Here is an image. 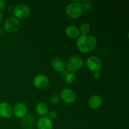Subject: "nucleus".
<instances>
[{"mask_svg":"<svg viewBox=\"0 0 129 129\" xmlns=\"http://www.w3.org/2000/svg\"><path fill=\"white\" fill-rule=\"evenodd\" d=\"M76 44L78 49L81 52H89L96 47L97 40L93 35H82L78 37Z\"/></svg>","mask_w":129,"mask_h":129,"instance_id":"nucleus-1","label":"nucleus"},{"mask_svg":"<svg viewBox=\"0 0 129 129\" xmlns=\"http://www.w3.org/2000/svg\"><path fill=\"white\" fill-rule=\"evenodd\" d=\"M83 62V59L81 57L74 55L68 58L66 64V67L68 68V70L69 72L74 73L82 68Z\"/></svg>","mask_w":129,"mask_h":129,"instance_id":"nucleus-2","label":"nucleus"},{"mask_svg":"<svg viewBox=\"0 0 129 129\" xmlns=\"http://www.w3.org/2000/svg\"><path fill=\"white\" fill-rule=\"evenodd\" d=\"M66 12L69 17L77 18L82 15L83 10L80 3L74 1L68 5L66 9Z\"/></svg>","mask_w":129,"mask_h":129,"instance_id":"nucleus-3","label":"nucleus"},{"mask_svg":"<svg viewBox=\"0 0 129 129\" xmlns=\"http://www.w3.org/2000/svg\"><path fill=\"white\" fill-rule=\"evenodd\" d=\"M13 13L16 18L25 19L30 15V8L26 4H19L13 9Z\"/></svg>","mask_w":129,"mask_h":129,"instance_id":"nucleus-4","label":"nucleus"},{"mask_svg":"<svg viewBox=\"0 0 129 129\" xmlns=\"http://www.w3.org/2000/svg\"><path fill=\"white\" fill-rule=\"evenodd\" d=\"M20 27V22L14 17L8 18L4 23V30L10 33L17 31Z\"/></svg>","mask_w":129,"mask_h":129,"instance_id":"nucleus-5","label":"nucleus"},{"mask_svg":"<svg viewBox=\"0 0 129 129\" xmlns=\"http://www.w3.org/2000/svg\"><path fill=\"white\" fill-rule=\"evenodd\" d=\"M60 99L68 103H73L76 100V95L74 91L71 88H64L62 89L59 94Z\"/></svg>","mask_w":129,"mask_h":129,"instance_id":"nucleus-6","label":"nucleus"},{"mask_svg":"<svg viewBox=\"0 0 129 129\" xmlns=\"http://www.w3.org/2000/svg\"><path fill=\"white\" fill-rule=\"evenodd\" d=\"M86 66L89 70L94 73L100 70L102 67V62L97 57L91 56L87 59Z\"/></svg>","mask_w":129,"mask_h":129,"instance_id":"nucleus-7","label":"nucleus"},{"mask_svg":"<svg viewBox=\"0 0 129 129\" xmlns=\"http://www.w3.org/2000/svg\"><path fill=\"white\" fill-rule=\"evenodd\" d=\"M49 78L44 74L37 75L34 79V86L39 89H45L49 86Z\"/></svg>","mask_w":129,"mask_h":129,"instance_id":"nucleus-8","label":"nucleus"},{"mask_svg":"<svg viewBox=\"0 0 129 129\" xmlns=\"http://www.w3.org/2000/svg\"><path fill=\"white\" fill-rule=\"evenodd\" d=\"M13 113V107L10 103L3 102L0 103V115L3 118H10Z\"/></svg>","mask_w":129,"mask_h":129,"instance_id":"nucleus-9","label":"nucleus"},{"mask_svg":"<svg viewBox=\"0 0 129 129\" xmlns=\"http://www.w3.org/2000/svg\"><path fill=\"white\" fill-rule=\"evenodd\" d=\"M51 65L53 69L57 72L62 73L66 69V62L60 57H55L51 60Z\"/></svg>","mask_w":129,"mask_h":129,"instance_id":"nucleus-10","label":"nucleus"},{"mask_svg":"<svg viewBox=\"0 0 129 129\" xmlns=\"http://www.w3.org/2000/svg\"><path fill=\"white\" fill-rule=\"evenodd\" d=\"M13 113L17 118H22L27 113V107L24 103H17L13 108Z\"/></svg>","mask_w":129,"mask_h":129,"instance_id":"nucleus-11","label":"nucleus"},{"mask_svg":"<svg viewBox=\"0 0 129 129\" xmlns=\"http://www.w3.org/2000/svg\"><path fill=\"white\" fill-rule=\"evenodd\" d=\"M38 129H52L53 123L48 117H42L37 122Z\"/></svg>","mask_w":129,"mask_h":129,"instance_id":"nucleus-12","label":"nucleus"},{"mask_svg":"<svg viewBox=\"0 0 129 129\" xmlns=\"http://www.w3.org/2000/svg\"><path fill=\"white\" fill-rule=\"evenodd\" d=\"M102 104V98L98 94H94L88 100V106L92 109H98Z\"/></svg>","mask_w":129,"mask_h":129,"instance_id":"nucleus-13","label":"nucleus"},{"mask_svg":"<svg viewBox=\"0 0 129 129\" xmlns=\"http://www.w3.org/2000/svg\"><path fill=\"white\" fill-rule=\"evenodd\" d=\"M21 125L25 128H32L34 127L35 123V118L31 115H26L21 120Z\"/></svg>","mask_w":129,"mask_h":129,"instance_id":"nucleus-14","label":"nucleus"},{"mask_svg":"<svg viewBox=\"0 0 129 129\" xmlns=\"http://www.w3.org/2000/svg\"><path fill=\"white\" fill-rule=\"evenodd\" d=\"M65 33L68 37L70 38H76L79 37L80 30L74 25H69L65 29Z\"/></svg>","mask_w":129,"mask_h":129,"instance_id":"nucleus-15","label":"nucleus"},{"mask_svg":"<svg viewBox=\"0 0 129 129\" xmlns=\"http://www.w3.org/2000/svg\"><path fill=\"white\" fill-rule=\"evenodd\" d=\"M37 113L40 116H45L49 113V107L45 103H39L36 106Z\"/></svg>","mask_w":129,"mask_h":129,"instance_id":"nucleus-16","label":"nucleus"},{"mask_svg":"<svg viewBox=\"0 0 129 129\" xmlns=\"http://www.w3.org/2000/svg\"><path fill=\"white\" fill-rule=\"evenodd\" d=\"M63 78L65 79V81L66 82L67 84H73L76 81V75L73 73H71V72H68Z\"/></svg>","mask_w":129,"mask_h":129,"instance_id":"nucleus-17","label":"nucleus"},{"mask_svg":"<svg viewBox=\"0 0 129 129\" xmlns=\"http://www.w3.org/2000/svg\"><path fill=\"white\" fill-rule=\"evenodd\" d=\"M81 5L82 8H83V11H88L91 9L92 5H93V2L91 0H84L80 3Z\"/></svg>","mask_w":129,"mask_h":129,"instance_id":"nucleus-18","label":"nucleus"},{"mask_svg":"<svg viewBox=\"0 0 129 129\" xmlns=\"http://www.w3.org/2000/svg\"><path fill=\"white\" fill-rule=\"evenodd\" d=\"M79 30L83 34V35H88L91 31V26L89 24L87 23H84L81 25Z\"/></svg>","mask_w":129,"mask_h":129,"instance_id":"nucleus-19","label":"nucleus"},{"mask_svg":"<svg viewBox=\"0 0 129 129\" xmlns=\"http://www.w3.org/2000/svg\"><path fill=\"white\" fill-rule=\"evenodd\" d=\"M50 101L52 104H57L60 102V97H59V95L57 94H52L50 96Z\"/></svg>","mask_w":129,"mask_h":129,"instance_id":"nucleus-20","label":"nucleus"},{"mask_svg":"<svg viewBox=\"0 0 129 129\" xmlns=\"http://www.w3.org/2000/svg\"><path fill=\"white\" fill-rule=\"evenodd\" d=\"M48 113H49V117H48V118H49L50 120H55V118H57V113L55 110L50 111V112H49Z\"/></svg>","mask_w":129,"mask_h":129,"instance_id":"nucleus-21","label":"nucleus"},{"mask_svg":"<svg viewBox=\"0 0 129 129\" xmlns=\"http://www.w3.org/2000/svg\"><path fill=\"white\" fill-rule=\"evenodd\" d=\"M6 3L3 0H0V12L1 13V11H4V10L6 9Z\"/></svg>","mask_w":129,"mask_h":129,"instance_id":"nucleus-22","label":"nucleus"},{"mask_svg":"<svg viewBox=\"0 0 129 129\" xmlns=\"http://www.w3.org/2000/svg\"><path fill=\"white\" fill-rule=\"evenodd\" d=\"M93 77H94L95 79H98V78H100V73L99 71L94 72V74H93Z\"/></svg>","mask_w":129,"mask_h":129,"instance_id":"nucleus-23","label":"nucleus"},{"mask_svg":"<svg viewBox=\"0 0 129 129\" xmlns=\"http://www.w3.org/2000/svg\"><path fill=\"white\" fill-rule=\"evenodd\" d=\"M5 34V30L3 28H0V37H3Z\"/></svg>","mask_w":129,"mask_h":129,"instance_id":"nucleus-24","label":"nucleus"},{"mask_svg":"<svg viewBox=\"0 0 129 129\" xmlns=\"http://www.w3.org/2000/svg\"><path fill=\"white\" fill-rule=\"evenodd\" d=\"M3 20V15L2 13L0 12V23L2 22Z\"/></svg>","mask_w":129,"mask_h":129,"instance_id":"nucleus-25","label":"nucleus"},{"mask_svg":"<svg viewBox=\"0 0 129 129\" xmlns=\"http://www.w3.org/2000/svg\"><path fill=\"white\" fill-rule=\"evenodd\" d=\"M25 129H33V128H25Z\"/></svg>","mask_w":129,"mask_h":129,"instance_id":"nucleus-26","label":"nucleus"}]
</instances>
